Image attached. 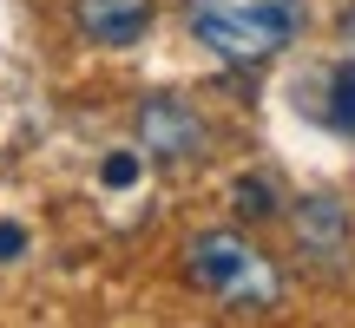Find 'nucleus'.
<instances>
[{
    "label": "nucleus",
    "mask_w": 355,
    "mask_h": 328,
    "mask_svg": "<svg viewBox=\"0 0 355 328\" xmlns=\"http://www.w3.org/2000/svg\"><path fill=\"white\" fill-rule=\"evenodd\" d=\"M303 26V0H191V33L230 66L283 53Z\"/></svg>",
    "instance_id": "1"
},
{
    "label": "nucleus",
    "mask_w": 355,
    "mask_h": 328,
    "mask_svg": "<svg viewBox=\"0 0 355 328\" xmlns=\"http://www.w3.org/2000/svg\"><path fill=\"white\" fill-rule=\"evenodd\" d=\"M191 282L224 295L237 316H263L270 295H277V276L257 263V250L237 230H204V237H191Z\"/></svg>",
    "instance_id": "2"
},
{
    "label": "nucleus",
    "mask_w": 355,
    "mask_h": 328,
    "mask_svg": "<svg viewBox=\"0 0 355 328\" xmlns=\"http://www.w3.org/2000/svg\"><path fill=\"white\" fill-rule=\"evenodd\" d=\"M139 145H145L152 158H165V164H184V158L204 152V118L191 112L184 99L158 92V99L139 105Z\"/></svg>",
    "instance_id": "3"
},
{
    "label": "nucleus",
    "mask_w": 355,
    "mask_h": 328,
    "mask_svg": "<svg viewBox=\"0 0 355 328\" xmlns=\"http://www.w3.org/2000/svg\"><path fill=\"white\" fill-rule=\"evenodd\" d=\"M73 20L92 46H132L152 26V0H73Z\"/></svg>",
    "instance_id": "4"
},
{
    "label": "nucleus",
    "mask_w": 355,
    "mask_h": 328,
    "mask_svg": "<svg viewBox=\"0 0 355 328\" xmlns=\"http://www.w3.org/2000/svg\"><path fill=\"white\" fill-rule=\"evenodd\" d=\"M290 224H296V250L316 256V263H336V256L349 250V210H343V197H303Z\"/></svg>",
    "instance_id": "5"
},
{
    "label": "nucleus",
    "mask_w": 355,
    "mask_h": 328,
    "mask_svg": "<svg viewBox=\"0 0 355 328\" xmlns=\"http://www.w3.org/2000/svg\"><path fill=\"white\" fill-rule=\"evenodd\" d=\"M230 203H237V217H250V224L277 217V190H270V177H257V171L230 184Z\"/></svg>",
    "instance_id": "6"
},
{
    "label": "nucleus",
    "mask_w": 355,
    "mask_h": 328,
    "mask_svg": "<svg viewBox=\"0 0 355 328\" xmlns=\"http://www.w3.org/2000/svg\"><path fill=\"white\" fill-rule=\"evenodd\" d=\"M329 118H336L343 131H355V60H343V66L329 73Z\"/></svg>",
    "instance_id": "7"
},
{
    "label": "nucleus",
    "mask_w": 355,
    "mask_h": 328,
    "mask_svg": "<svg viewBox=\"0 0 355 328\" xmlns=\"http://www.w3.org/2000/svg\"><path fill=\"white\" fill-rule=\"evenodd\" d=\"M105 184H112V190H132V184H139V158H132V152H119V158H105Z\"/></svg>",
    "instance_id": "8"
},
{
    "label": "nucleus",
    "mask_w": 355,
    "mask_h": 328,
    "mask_svg": "<svg viewBox=\"0 0 355 328\" xmlns=\"http://www.w3.org/2000/svg\"><path fill=\"white\" fill-rule=\"evenodd\" d=\"M20 250H26V230L20 224H0V263H13Z\"/></svg>",
    "instance_id": "9"
}]
</instances>
